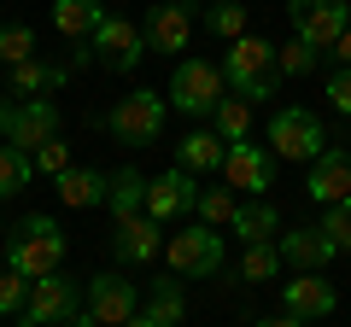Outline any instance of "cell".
Returning a JSON list of instances; mask_svg holds the SVG:
<instances>
[{"label": "cell", "instance_id": "obj_1", "mask_svg": "<svg viewBox=\"0 0 351 327\" xmlns=\"http://www.w3.org/2000/svg\"><path fill=\"white\" fill-rule=\"evenodd\" d=\"M64 252H71V239H64V228L53 222V216H24V222L6 234V269H18V275H29V280L64 269Z\"/></svg>", "mask_w": 351, "mask_h": 327}, {"label": "cell", "instance_id": "obj_2", "mask_svg": "<svg viewBox=\"0 0 351 327\" xmlns=\"http://www.w3.org/2000/svg\"><path fill=\"white\" fill-rule=\"evenodd\" d=\"M164 117H170V94L158 100L152 88H135V94H123L106 117H94V123H100L117 146H152V140L164 135Z\"/></svg>", "mask_w": 351, "mask_h": 327}, {"label": "cell", "instance_id": "obj_3", "mask_svg": "<svg viewBox=\"0 0 351 327\" xmlns=\"http://www.w3.org/2000/svg\"><path fill=\"white\" fill-rule=\"evenodd\" d=\"M223 76H228V88L234 94H246L252 105L258 100H269V94H276V47H269V41L263 36H234L228 41V53H223Z\"/></svg>", "mask_w": 351, "mask_h": 327}, {"label": "cell", "instance_id": "obj_4", "mask_svg": "<svg viewBox=\"0 0 351 327\" xmlns=\"http://www.w3.org/2000/svg\"><path fill=\"white\" fill-rule=\"evenodd\" d=\"M141 292H147V287H135L123 269H100L94 280H82V298L88 304H82L76 322H88V327H123V322H135Z\"/></svg>", "mask_w": 351, "mask_h": 327}, {"label": "cell", "instance_id": "obj_5", "mask_svg": "<svg viewBox=\"0 0 351 327\" xmlns=\"http://www.w3.org/2000/svg\"><path fill=\"white\" fill-rule=\"evenodd\" d=\"M223 94H228L223 64H205V59H182V64H176V76H170V112H182V117H211Z\"/></svg>", "mask_w": 351, "mask_h": 327}, {"label": "cell", "instance_id": "obj_6", "mask_svg": "<svg viewBox=\"0 0 351 327\" xmlns=\"http://www.w3.org/2000/svg\"><path fill=\"white\" fill-rule=\"evenodd\" d=\"M164 257H170V269L182 280H193V275H217L223 269V228L217 222H188L182 234H170L164 239Z\"/></svg>", "mask_w": 351, "mask_h": 327}, {"label": "cell", "instance_id": "obj_7", "mask_svg": "<svg viewBox=\"0 0 351 327\" xmlns=\"http://www.w3.org/2000/svg\"><path fill=\"white\" fill-rule=\"evenodd\" d=\"M88 47H94V59H100L112 76H129V70H135V64L152 53V41H147V24H129V18L106 12L100 29L88 36Z\"/></svg>", "mask_w": 351, "mask_h": 327}, {"label": "cell", "instance_id": "obj_8", "mask_svg": "<svg viewBox=\"0 0 351 327\" xmlns=\"http://www.w3.org/2000/svg\"><path fill=\"white\" fill-rule=\"evenodd\" d=\"M322 146H328V129H322V117H316V112L287 105V112L269 117V152H276L281 164H311Z\"/></svg>", "mask_w": 351, "mask_h": 327}, {"label": "cell", "instance_id": "obj_9", "mask_svg": "<svg viewBox=\"0 0 351 327\" xmlns=\"http://www.w3.org/2000/svg\"><path fill=\"white\" fill-rule=\"evenodd\" d=\"M82 280H71L64 269H53V275H41V280H29V304H24V315L18 322L24 327H47V322H76L82 315Z\"/></svg>", "mask_w": 351, "mask_h": 327}, {"label": "cell", "instance_id": "obj_10", "mask_svg": "<svg viewBox=\"0 0 351 327\" xmlns=\"http://www.w3.org/2000/svg\"><path fill=\"white\" fill-rule=\"evenodd\" d=\"M287 12H293V29H299L311 47L334 53V41L346 36V24H351V0H287Z\"/></svg>", "mask_w": 351, "mask_h": 327}, {"label": "cell", "instance_id": "obj_11", "mask_svg": "<svg viewBox=\"0 0 351 327\" xmlns=\"http://www.w3.org/2000/svg\"><path fill=\"white\" fill-rule=\"evenodd\" d=\"M281 310L293 322H322V315L339 310V287L322 280V269H293V280L281 287Z\"/></svg>", "mask_w": 351, "mask_h": 327}, {"label": "cell", "instance_id": "obj_12", "mask_svg": "<svg viewBox=\"0 0 351 327\" xmlns=\"http://www.w3.org/2000/svg\"><path fill=\"white\" fill-rule=\"evenodd\" d=\"M193 205H199V176L182 170V164L147 181V211L158 222H182V216H193Z\"/></svg>", "mask_w": 351, "mask_h": 327}, {"label": "cell", "instance_id": "obj_13", "mask_svg": "<svg viewBox=\"0 0 351 327\" xmlns=\"http://www.w3.org/2000/svg\"><path fill=\"white\" fill-rule=\"evenodd\" d=\"M158 216L152 211H129V216H112V252L117 263H152L164 252V234H158Z\"/></svg>", "mask_w": 351, "mask_h": 327}, {"label": "cell", "instance_id": "obj_14", "mask_svg": "<svg viewBox=\"0 0 351 327\" xmlns=\"http://www.w3.org/2000/svg\"><path fill=\"white\" fill-rule=\"evenodd\" d=\"M53 135H59V100H53V94H29V100L12 105V123H6V140H12V146L36 152L41 140H53Z\"/></svg>", "mask_w": 351, "mask_h": 327}, {"label": "cell", "instance_id": "obj_15", "mask_svg": "<svg viewBox=\"0 0 351 327\" xmlns=\"http://www.w3.org/2000/svg\"><path fill=\"white\" fill-rule=\"evenodd\" d=\"M304 193L316 205H334V199H351V152L346 146H322L304 170Z\"/></svg>", "mask_w": 351, "mask_h": 327}, {"label": "cell", "instance_id": "obj_16", "mask_svg": "<svg viewBox=\"0 0 351 327\" xmlns=\"http://www.w3.org/2000/svg\"><path fill=\"white\" fill-rule=\"evenodd\" d=\"M188 315V287H182V275H152V287L141 292V310H135V327H176Z\"/></svg>", "mask_w": 351, "mask_h": 327}, {"label": "cell", "instance_id": "obj_17", "mask_svg": "<svg viewBox=\"0 0 351 327\" xmlns=\"http://www.w3.org/2000/svg\"><path fill=\"white\" fill-rule=\"evenodd\" d=\"M223 176L234 193H263L269 187V176H276V158H269V146H252V140H234L223 158Z\"/></svg>", "mask_w": 351, "mask_h": 327}, {"label": "cell", "instance_id": "obj_18", "mask_svg": "<svg viewBox=\"0 0 351 327\" xmlns=\"http://www.w3.org/2000/svg\"><path fill=\"white\" fill-rule=\"evenodd\" d=\"M147 41H152V53H188V41H193L188 0H158L147 12Z\"/></svg>", "mask_w": 351, "mask_h": 327}, {"label": "cell", "instance_id": "obj_19", "mask_svg": "<svg viewBox=\"0 0 351 327\" xmlns=\"http://www.w3.org/2000/svg\"><path fill=\"white\" fill-rule=\"evenodd\" d=\"M276 246H281V263L287 269H328L334 263V239L322 234V222L316 228H293V234H276Z\"/></svg>", "mask_w": 351, "mask_h": 327}, {"label": "cell", "instance_id": "obj_20", "mask_svg": "<svg viewBox=\"0 0 351 327\" xmlns=\"http://www.w3.org/2000/svg\"><path fill=\"white\" fill-rule=\"evenodd\" d=\"M223 158H228V140L217 135V129H193V135L176 140V164H182V170H193V176L223 170Z\"/></svg>", "mask_w": 351, "mask_h": 327}, {"label": "cell", "instance_id": "obj_21", "mask_svg": "<svg viewBox=\"0 0 351 327\" xmlns=\"http://www.w3.org/2000/svg\"><path fill=\"white\" fill-rule=\"evenodd\" d=\"M12 70V94L18 100H29V94H59L64 82H71V64H47V59H18V64H6Z\"/></svg>", "mask_w": 351, "mask_h": 327}, {"label": "cell", "instance_id": "obj_22", "mask_svg": "<svg viewBox=\"0 0 351 327\" xmlns=\"http://www.w3.org/2000/svg\"><path fill=\"white\" fill-rule=\"evenodd\" d=\"M59 205H71V211H94V205H106V187H112V176H100V170H59Z\"/></svg>", "mask_w": 351, "mask_h": 327}, {"label": "cell", "instance_id": "obj_23", "mask_svg": "<svg viewBox=\"0 0 351 327\" xmlns=\"http://www.w3.org/2000/svg\"><path fill=\"white\" fill-rule=\"evenodd\" d=\"M100 18H106L100 0H53V29H59L64 41H88L100 29Z\"/></svg>", "mask_w": 351, "mask_h": 327}, {"label": "cell", "instance_id": "obj_24", "mask_svg": "<svg viewBox=\"0 0 351 327\" xmlns=\"http://www.w3.org/2000/svg\"><path fill=\"white\" fill-rule=\"evenodd\" d=\"M281 269H287V263H281V246H276V239H246L234 275H240V287H269Z\"/></svg>", "mask_w": 351, "mask_h": 327}, {"label": "cell", "instance_id": "obj_25", "mask_svg": "<svg viewBox=\"0 0 351 327\" xmlns=\"http://www.w3.org/2000/svg\"><path fill=\"white\" fill-rule=\"evenodd\" d=\"M234 239H276L281 234V211L269 199H246V205H234Z\"/></svg>", "mask_w": 351, "mask_h": 327}, {"label": "cell", "instance_id": "obj_26", "mask_svg": "<svg viewBox=\"0 0 351 327\" xmlns=\"http://www.w3.org/2000/svg\"><path fill=\"white\" fill-rule=\"evenodd\" d=\"M211 129L228 140V146H234V140H252V100L228 88L223 100H217V112H211Z\"/></svg>", "mask_w": 351, "mask_h": 327}, {"label": "cell", "instance_id": "obj_27", "mask_svg": "<svg viewBox=\"0 0 351 327\" xmlns=\"http://www.w3.org/2000/svg\"><path fill=\"white\" fill-rule=\"evenodd\" d=\"M106 211H112V216L147 211V176H141V170H117L112 187H106Z\"/></svg>", "mask_w": 351, "mask_h": 327}, {"label": "cell", "instance_id": "obj_28", "mask_svg": "<svg viewBox=\"0 0 351 327\" xmlns=\"http://www.w3.org/2000/svg\"><path fill=\"white\" fill-rule=\"evenodd\" d=\"M29 176H36V158L6 140V146H0V199H18V193L29 187Z\"/></svg>", "mask_w": 351, "mask_h": 327}, {"label": "cell", "instance_id": "obj_29", "mask_svg": "<svg viewBox=\"0 0 351 327\" xmlns=\"http://www.w3.org/2000/svg\"><path fill=\"white\" fill-rule=\"evenodd\" d=\"M316 59H322V47H311V41H304L299 29H293V41H287V47H276V70L287 76V82L311 76V70H316Z\"/></svg>", "mask_w": 351, "mask_h": 327}, {"label": "cell", "instance_id": "obj_30", "mask_svg": "<svg viewBox=\"0 0 351 327\" xmlns=\"http://www.w3.org/2000/svg\"><path fill=\"white\" fill-rule=\"evenodd\" d=\"M234 187H199V205H193V216H205V222H217V228H228L234 222Z\"/></svg>", "mask_w": 351, "mask_h": 327}, {"label": "cell", "instance_id": "obj_31", "mask_svg": "<svg viewBox=\"0 0 351 327\" xmlns=\"http://www.w3.org/2000/svg\"><path fill=\"white\" fill-rule=\"evenodd\" d=\"M205 24H211L223 41H234V36H246V6H240V0H217L211 12H205Z\"/></svg>", "mask_w": 351, "mask_h": 327}, {"label": "cell", "instance_id": "obj_32", "mask_svg": "<svg viewBox=\"0 0 351 327\" xmlns=\"http://www.w3.org/2000/svg\"><path fill=\"white\" fill-rule=\"evenodd\" d=\"M322 234L334 239L339 252H351V199H334V205H322Z\"/></svg>", "mask_w": 351, "mask_h": 327}, {"label": "cell", "instance_id": "obj_33", "mask_svg": "<svg viewBox=\"0 0 351 327\" xmlns=\"http://www.w3.org/2000/svg\"><path fill=\"white\" fill-rule=\"evenodd\" d=\"M24 304H29V275H18V269H6L0 275V315H24Z\"/></svg>", "mask_w": 351, "mask_h": 327}, {"label": "cell", "instance_id": "obj_34", "mask_svg": "<svg viewBox=\"0 0 351 327\" xmlns=\"http://www.w3.org/2000/svg\"><path fill=\"white\" fill-rule=\"evenodd\" d=\"M36 176H59V170H71V146H64V135H53V140H41L36 152Z\"/></svg>", "mask_w": 351, "mask_h": 327}, {"label": "cell", "instance_id": "obj_35", "mask_svg": "<svg viewBox=\"0 0 351 327\" xmlns=\"http://www.w3.org/2000/svg\"><path fill=\"white\" fill-rule=\"evenodd\" d=\"M29 53H36V29H29V24H6V29H0V59H6V64L29 59Z\"/></svg>", "mask_w": 351, "mask_h": 327}, {"label": "cell", "instance_id": "obj_36", "mask_svg": "<svg viewBox=\"0 0 351 327\" xmlns=\"http://www.w3.org/2000/svg\"><path fill=\"white\" fill-rule=\"evenodd\" d=\"M322 100L334 105L339 117H351V64H334V70H328V82H322Z\"/></svg>", "mask_w": 351, "mask_h": 327}, {"label": "cell", "instance_id": "obj_37", "mask_svg": "<svg viewBox=\"0 0 351 327\" xmlns=\"http://www.w3.org/2000/svg\"><path fill=\"white\" fill-rule=\"evenodd\" d=\"M334 59H339V64H351V24H346V36L334 41Z\"/></svg>", "mask_w": 351, "mask_h": 327}, {"label": "cell", "instance_id": "obj_38", "mask_svg": "<svg viewBox=\"0 0 351 327\" xmlns=\"http://www.w3.org/2000/svg\"><path fill=\"white\" fill-rule=\"evenodd\" d=\"M6 123H12V100L0 94V140H6Z\"/></svg>", "mask_w": 351, "mask_h": 327}]
</instances>
